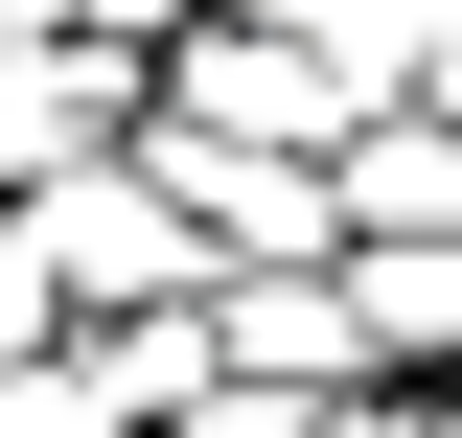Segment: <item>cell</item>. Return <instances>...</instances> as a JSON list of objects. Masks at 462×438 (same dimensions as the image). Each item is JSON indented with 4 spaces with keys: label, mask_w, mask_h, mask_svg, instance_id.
Here are the masks:
<instances>
[{
    "label": "cell",
    "mask_w": 462,
    "mask_h": 438,
    "mask_svg": "<svg viewBox=\"0 0 462 438\" xmlns=\"http://www.w3.org/2000/svg\"><path fill=\"white\" fill-rule=\"evenodd\" d=\"M0 231L47 254L69 324H162V300H208V231H185V185L139 162V139H93V162H47V185H0Z\"/></svg>",
    "instance_id": "6da1fadb"
},
{
    "label": "cell",
    "mask_w": 462,
    "mask_h": 438,
    "mask_svg": "<svg viewBox=\"0 0 462 438\" xmlns=\"http://www.w3.org/2000/svg\"><path fill=\"white\" fill-rule=\"evenodd\" d=\"M324 231L346 254H416V231H462V93H370L324 139Z\"/></svg>",
    "instance_id": "7a4b0ae2"
},
{
    "label": "cell",
    "mask_w": 462,
    "mask_h": 438,
    "mask_svg": "<svg viewBox=\"0 0 462 438\" xmlns=\"http://www.w3.org/2000/svg\"><path fill=\"white\" fill-rule=\"evenodd\" d=\"M139 139V47H69V23H0V185Z\"/></svg>",
    "instance_id": "3957f363"
},
{
    "label": "cell",
    "mask_w": 462,
    "mask_h": 438,
    "mask_svg": "<svg viewBox=\"0 0 462 438\" xmlns=\"http://www.w3.org/2000/svg\"><path fill=\"white\" fill-rule=\"evenodd\" d=\"M23 23H69V47H162L185 0H23Z\"/></svg>",
    "instance_id": "277c9868"
},
{
    "label": "cell",
    "mask_w": 462,
    "mask_h": 438,
    "mask_svg": "<svg viewBox=\"0 0 462 438\" xmlns=\"http://www.w3.org/2000/svg\"><path fill=\"white\" fill-rule=\"evenodd\" d=\"M69 300H47V254H23V231H0V370H23V346H47Z\"/></svg>",
    "instance_id": "5b68a950"
},
{
    "label": "cell",
    "mask_w": 462,
    "mask_h": 438,
    "mask_svg": "<svg viewBox=\"0 0 462 438\" xmlns=\"http://www.w3.org/2000/svg\"><path fill=\"white\" fill-rule=\"evenodd\" d=\"M0 23H23V0H0Z\"/></svg>",
    "instance_id": "8992f818"
}]
</instances>
